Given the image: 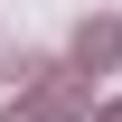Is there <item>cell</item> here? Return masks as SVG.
Here are the masks:
<instances>
[{
  "label": "cell",
  "mask_w": 122,
  "mask_h": 122,
  "mask_svg": "<svg viewBox=\"0 0 122 122\" xmlns=\"http://www.w3.org/2000/svg\"><path fill=\"white\" fill-rule=\"evenodd\" d=\"M75 56H85V66H113V56H122V19H94V28L75 38Z\"/></svg>",
  "instance_id": "cell-1"
},
{
  "label": "cell",
  "mask_w": 122,
  "mask_h": 122,
  "mask_svg": "<svg viewBox=\"0 0 122 122\" xmlns=\"http://www.w3.org/2000/svg\"><path fill=\"white\" fill-rule=\"evenodd\" d=\"M0 122H38V113H19V103H10V113H0Z\"/></svg>",
  "instance_id": "cell-2"
},
{
  "label": "cell",
  "mask_w": 122,
  "mask_h": 122,
  "mask_svg": "<svg viewBox=\"0 0 122 122\" xmlns=\"http://www.w3.org/2000/svg\"><path fill=\"white\" fill-rule=\"evenodd\" d=\"M94 122H122V103H103V113H94Z\"/></svg>",
  "instance_id": "cell-3"
}]
</instances>
